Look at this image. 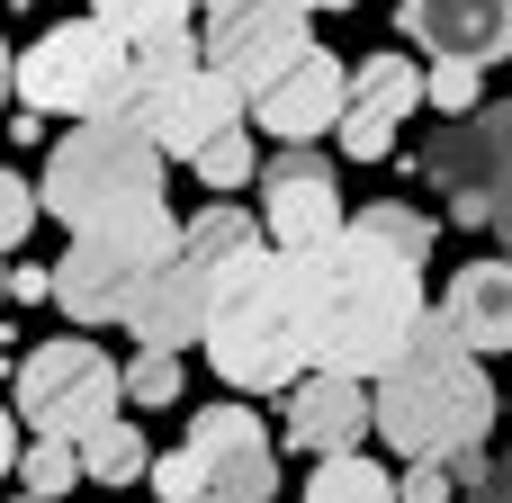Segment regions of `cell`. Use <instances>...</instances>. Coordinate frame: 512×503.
Segmentation results:
<instances>
[{
	"instance_id": "cell-1",
	"label": "cell",
	"mask_w": 512,
	"mask_h": 503,
	"mask_svg": "<svg viewBox=\"0 0 512 503\" xmlns=\"http://www.w3.org/2000/svg\"><path fill=\"white\" fill-rule=\"evenodd\" d=\"M423 252H405L396 234H378L369 216H351L324 252H315V369L369 378L414 342L423 324Z\"/></svg>"
},
{
	"instance_id": "cell-2",
	"label": "cell",
	"mask_w": 512,
	"mask_h": 503,
	"mask_svg": "<svg viewBox=\"0 0 512 503\" xmlns=\"http://www.w3.org/2000/svg\"><path fill=\"white\" fill-rule=\"evenodd\" d=\"M198 342H207V369L234 396H288L315 369V252H288V243L261 234L225 270Z\"/></svg>"
},
{
	"instance_id": "cell-3",
	"label": "cell",
	"mask_w": 512,
	"mask_h": 503,
	"mask_svg": "<svg viewBox=\"0 0 512 503\" xmlns=\"http://www.w3.org/2000/svg\"><path fill=\"white\" fill-rule=\"evenodd\" d=\"M495 432V378H486V351H468L450 333V315L432 306L414 324V342L378 369V441L405 450V459H468L486 450Z\"/></svg>"
},
{
	"instance_id": "cell-4",
	"label": "cell",
	"mask_w": 512,
	"mask_h": 503,
	"mask_svg": "<svg viewBox=\"0 0 512 503\" xmlns=\"http://www.w3.org/2000/svg\"><path fill=\"white\" fill-rule=\"evenodd\" d=\"M108 108L144 117V126H153V144H162L171 162H198V144H207V135H225V126H243V117H252V99L207 63L198 27L144 36V45L126 54V90H117Z\"/></svg>"
},
{
	"instance_id": "cell-5",
	"label": "cell",
	"mask_w": 512,
	"mask_h": 503,
	"mask_svg": "<svg viewBox=\"0 0 512 503\" xmlns=\"http://www.w3.org/2000/svg\"><path fill=\"white\" fill-rule=\"evenodd\" d=\"M162 162H171V153L153 144L144 117L90 108V117H72V135H54L36 198H45V216H63V225L81 234V225H99V216H117V207H135V198H162Z\"/></svg>"
},
{
	"instance_id": "cell-6",
	"label": "cell",
	"mask_w": 512,
	"mask_h": 503,
	"mask_svg": "<svg viewBox=\"0 0 512 503\" xmlns=\"http://www.w3.org/2000/svg\"><path fill=\"white\" fill-rule=\"evenodd\" d=\"M252 243H261V216H252V207H234V198L198 207V216L180 225V252L135 288L126 333H135V342H162V351L198 342V333H207V306H216V288H225V270H234Z\"/></svg>"
},
{
	"instance_id": "cell-7",
	"label": "cell",
	"mask_w": 512,
	"mask_h": 503,
	"mask_svg": "<svg viewBox=\"0 0 512 503\" xmlns=\"http://www.w3.org/2000/svg\"><path fill=\"white\" fill-rule=\"evenodd\" d=\"M171 252H180L171 207H162V198H135V207H117V216H99V225L72 234V252L54 261V306H63L72 324H126L135 288H144Z\"/></svg>"
},
{
	"instance_id": "cell-8",
	"label": "cell",
	"mask_w": 512,
	"mask_h": 503,
	"mask_svg": "<svg viewBox=\"0 0 512 503\" xmlns=\"http://www.w3.org/2000/svg\"><path fill=\"white\" fill-rule=\"evenodd\" d=\"M153 495L162 503H270L279 495V450H270V432H261V414H243V405H207L198 423H189V441L171 450V459H153Z\"/></svg>"
},
{
	"instance_id": "cell-9",
	"label": "cell",
	"mask_w": 512,
	"mask_h": 503,
	"mask_svg": "<svg viewBox=\"0 0 512 503\" xmlns=\"http://www.w3.org/2000/svg\"><path fill=\"white\" fill-rule=\"evenodd\" d=\"M126 36L90 9V18H63V27H45L27 54H18V99L27 108H45V117H90V108H108L117 90H126Z\"/></svg>"
},
{
	"instance_id": "cell-10",
	"label": "cell",
	"mask_w": 512,
	"mask_h": 503,
	"mask_svg": "<svg viewBox=\"0 0 512 503\" xmlns=\"http://www.w3.org/2000/svg\"><path fill=\"white\" fill-rule=\"evenodd\" d=\"M117 405H126V369L108 351H90L81 333L36 342L18 360V423H36L54 441H90L99 423H117Z\"/></svg>"
},
{
	"instance_id": "cell-11",
	"label": "cell",
	"mask_w": 512,
	"mask_h": 503,
	"mask_svg": "<svg viewBox=\"0 0 512 503\" xmlns=\"http://www.w3.org/2000/svg\"><path fill=\"white\" fill-rule=\"evenodd\" d=\"M423 171L441 180L459 225H495V189L512 180V99H486V108L450 117V135H432Z\"/></svg>"
},
{
	"instance_id": "cell-12",
	"label": "cell",
	"mask_w": 512,
	"mask_h": 503,
	"mask_svg": "<svg viewBox=\"0 0 512 503\" xmlns=\"http://www.w3.org/2000/svg\"><path fill=\"white\" fill-rule=\"evenodd\" d=\"M198 45H207V63L252 99L297 45H315L306 36V0H216L207 9V27H198Z\"/></svg>"
},
{
	"instance_id": "cell-13",
	"label": "cell",
	"mask_w": 512,
	"mask_h": 503,
	"mask_svg": "<svg viewBox=\"0 0 512 503\" xmlns=\"http://www.w3.org/2000/svg\"><path fill=\"white\" fill-rule=\"evenodd\" d=\"M351 225L342 189H333V162L315 144H288L279 162H261V234L288 243V252H324L333 234Z\"/></svg>"
},
{
	"instance_id": "cell-14",
	"label": "cell",
	"mask_w": 512,
	"mask_h": 503,
	"mask_svg": "<svg viewBox=\"0 0 512 503\" xmlns=\"http://www.w3.org/2000/svg\"><path fill=\"white\" fill-rule=\"evenodd\" d=\"M342 108H351V63L324 54V45H297V54L252 90V126H261V135H288V144L333 135Z\"/></svg>"
},
{
	"instance_id": "cell-15",
	"label": "cell",
	"mask_w": 512,
	"mask_h": 503,
	"mask_svg": "<svg viewBox=\"0 0 512 503\" xmlns=\"http://www.w3.org/2000/svg\"><path fill=\"white\" fill-rule=\"evenodd\" d=\"M423 108V63H405V54H369V63H351V108H342V153L351 162H387L396 153V126Z\"/></svg>"
},
{
	"instance_id": "cell-16",
	"label": "cell",
	"mask_w": 512,
	"mask_h": 503,
	"mask_svg": "<svg viewBox=\"0 0 512 503\" xmlns=\"http://www.w3.org/2000/svg\"><path fill=\"white\" fill-rule=\"evenodd\" d=\"M378 432V396L369 378H342V369H306L288 387V441L306 459H333V450H369Z\"/></svg>"
},
{
	"instance_id": "cell-17",
	"label": "cell",
	"mask_w": 512,
	"mask_h": 503,
	"mask_svg": "<svg viewBox=\"0 0 512 503\" xmlns=\"http://www.w3.org/2000/svg\"><path fill=\"white\" fill-rule=\"evenodd\" d=\"M396 18L423 54H459V63L512 54V0H396Z\"/></svg>"
},
{
	"instance_id": "cell-18",
	"label": "cell",
	"mask_w": 512,
	"mask_h": 503,
	"mask_svg": "<svg viewBox=\"0 0 512 503\" xmlns=\"http://www.w3.org/2000/svg\"><path fill=\"white\" fill-rule=\"evenodd\" d=\"M441 315H450V333H459L468 351H512V252L504 261H468V270L450 279Z\"/></svg>"
},
{
	"instance_id": "cell-19",
	"label": "cell",
	"mask_w": 512,
	"mask_h": 503,
	"mask_svg": "<svg viewBox=\"0 0 512 503\" xmlns=\"http://www.w3.org/2000/svg\"><path fill=\"white\" fill-rule=\"evenodd\" d=\"M306 503H405V495H396V477H387L369 450H333V459H315Z\"/></svg>"
},
{
	"instance_id": "cell-20",
	"label": "cell",
	"mask_w": 512,
	"mask_h": 503,
	"mask_svg": "<svg viewBox=\"0 0 512 503\" xmlns=\"http://www.w3.org/2000/svg\"><path fill=\"white\" fill-rule=\"evenodd\" d=\"M81 468H90L99 486H135V477H153V450H144V432L117 414V423H99V432L81 441Z\"/></svg>"
},
{
	"instance_id": "cell-21",
	"label": "cell",
	"mask_w": 512,
	"mask_h": 503,
	"mask_svg": "<svg viewBox=\"0 0 512 503\" xmlns=\"http://www.w3.org/2000/svg\"><path fill=\"white\" fill-rule=\"evenodd\" d=\"M81 477H90V468H81V441H54V432H36V441L18 450V486H27V495H45V503H63Z\"/></svg>"
},
{
	"instance_id": "cell-22",
	"label": "cell",
	"mask_w": 512,
	"mask_h": 503,
	"mask_svg": "<svg viewBox=\"0 0 512 503\" xmlns=\"http://www.w3.org/2000/svg\"><path fill=\"white\" fill-rule=\"evenodd\" d=\"M189 171H198L216 198H234V189H252V180H261V153H252V135H243V126H225V135H207V144H198V162H189Z\"/></svg>"
},
{
	"instance_id": "cell-23",
	"label": "cell",
	"mask_w": 512,
	"mask_h": 503,
	"mask_svg": "<svg viewBox=\"0 0 512 503\" xmlns=\"http://www.w3.org/2000/svg\"><path fill=\"white\" fill-rule=\"evenodd\" d=\"M423 108H441V117H468V108H486V63L432 54V72H423Z\"/></svg>"
},
{
	"instance_id": "cell-24",
	"label": "cell",
	"mask_w": 512,
	"mask_h": 503,
	"mask_svg": "<svg viewBox=\"0 0 512 503\" xmlns=\"http://www.w3.org/2000/svg\"><path fill=\"white\" fill-rule=\"evenodd\" d=\"M126 45H144V36H171V27H189L198 18V0H90Z\"/></svg>"
},
{
	"instance_id": "cell-25",
	"label": "cell",
	"mask_w": 512,
	"mask_h": 503,
	"mask_svg": "<svg viewBox=\"0 0 512 503\" xmlns=\"http://www.w3.org/2000/svg\"><path fill=\"white\" fill-rule=\"evenodd\" d=\"M180 396V360L162 351V342H135V360H126V405H171Z\"/></svg>"
},
{
	"instance_id": "cell-26",
	"label": "cell",
	"mask_w": 512,
	"mask_h": 503,
	"mask_svg": "<svg viewBox=\"0 0 512 503\" xmlns=\"http://www.w3.org/2000/svg\"><path fill=\"white\" fill-rule=\"evenodd\" d=\"M36 216H45V198H36V189H27V180H18V171L0 162V252H18Z\"/></svg>"
},
{
	"instance_id": "cell-27",
	"label": "cell",
	"mask_w": 512,
	"mask_h": 503,
	"mask_svg": "<svg viewBox=\"0 0 512 503\" xmlns=\"http://www.w3.org/2000/svg\"><path fill=\"white\" fill-rule=\"evenodd\" d=\"M450 486H459L450 459H414V468L396 477V495H405V503H450Z\"/></svg>"
},
{
	"instance_id": "cell-28",
	"label": "cell",
	"mask_w": 512,
	"mask_h": 503,
	"mask_svg": "<svg viewBox=\"0 0 512 503\" xmlns=\"http://www.w3.org/2000/svg\"><path fill=\"white\" fill-rule=\"evenodd\" d=\"M36 297H54V270H9V306H36Z\"/></svg>"
},
{
	"instance_id": "cell-29",
	"label": "cell",
	"mask_w": 512,
	"mask_h": 503,
	"mask_svg": "<svg viewBox=\"0 0 512 503\" xmlns=\"http://www.w3.org/2000/svg\"><path fill=\"white\" fill-rule=\"evenodd\" d=\"M495 234H504V252H512V180L495 189Z\"/></svg>"
},
{
	"instance_id": "cell-30",
	"label": "cell",
	"mask_w": 512,
	"mask_h": 503,
	"mask_svg": "<svg viewBox=\"0 0 512 503\" xmlns=\"http://www.w3.org/2000/svg\"><path fill=\"white\" fill-rule=\"evenodd\" d=\"M495 503H512V450L495 459Z\"/></svg>"
},
{
	"instance_id": "cell-31",
	"label": "cell",
	"mask_w": 512,
	"mask_h": 503,
	"mask_svg": "<svg viewBox=\"0 0 512 503\" xmlns=\"http://www.w3.org/2000/svg\"><path fill=\"white\" fill-rule=\"evenodd\" d=\"M9 459H18V441H9V414H0V477H9Z\"/></svg>"
},
{
	"instance_id": "cell-32",
	"label": "cell",
	"mask_w": 512,
	"mask_h": 503,
	"mask_svg": "<svg viewBox=\"0 0 512 503\" xmlns=\"http://www.w3.org/2000/svg\"><path fill=\"white\" fill-rule=\"evenodd\" d=\"M9 81H18V54H9V45H0V99H9Z\"/></svg>"
},
{
	"instance_id": "cell-33",
	"label": "cell",
	"mask_w": 512,
	"mask_h": 503,
	"mask_svg": "<svg viewBox=\"0 0 512 503\" xmlns=\"http://www.w3.org/2000/svg\"><path fill=\"white\" fill-rule=\"evenodd\" d=\"M0 306H9V261H0Z\"/></svg>"
},
{
	"instance_id": "cell-34",
	"label": "cell",
	"mask_w": 512,
	"mask_h": 503,
	"mask_svg": "<svg viewBox=\"0 0 512 503\" xmlns=\"http://www.w3.org/2000/svg\"><path fill=\"white\" fill-rule=\"evenodd\" d=\"M306 9H351V0H306Z\"/></svg>"
},
{
	"instance_id": "cell-35",
	"label": "cell",
	"mask_w": 512,
	"mask_h": 503,
	"mask_svg": "<svg viewBox=\"0 0 512 503\" xmlns=\"http://www.w3.org/2000/svg\"><path fill=\"white\" fill-rule=\"evenodd\" d=\"M18 503H45V495H18Z\"/></svg>"
},
{
	"instance_id": "cell-36",
	"label": "cell",
	"mask_w": 512,
	"mask_h": 503,
	"mask_svg": "<svg viewBox=\"0 0 512 503\" xmlns=\"http://www.w3.org/2000/svg\"><path fill=\"white\" fill-rule=\"evenodd\" d=\"M198 503H216V495H198Z\"/></svg>"
},
{
	"instance_id": "cell-37",
	"label": "cell",
	"mask_w": 512,
	"mask_h": 503,
	"mask_svg": "<svg viewBox=\"0 0 512 503\" xmlns=\"http://www.w3.org/2000/svg\"><path fill=\"white\" fill-rule=\"evenodd\" d=\"M9 9H18V0H9Z\"/></svg>"
}]
</instances>
